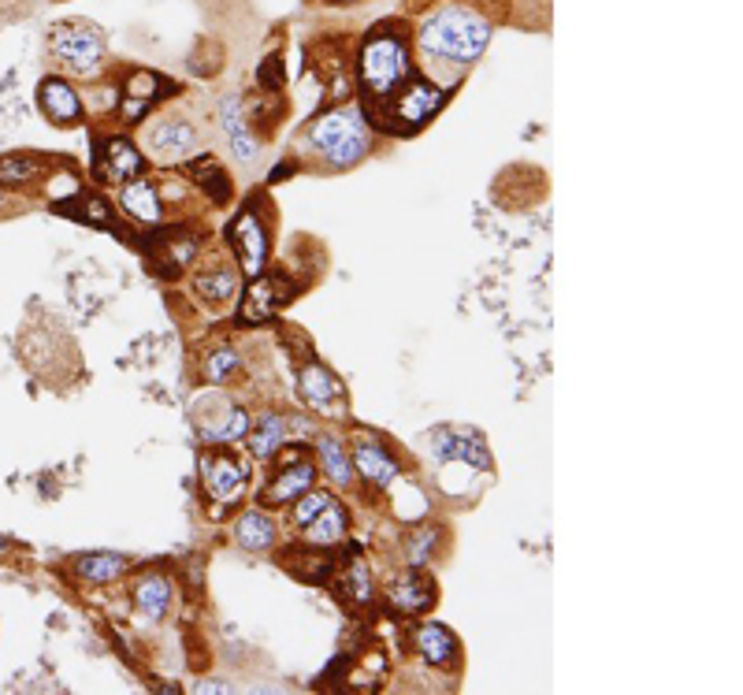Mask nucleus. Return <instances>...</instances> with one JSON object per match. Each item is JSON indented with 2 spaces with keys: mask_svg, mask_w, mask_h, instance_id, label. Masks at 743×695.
I'll return each instance as SVG.
<instances>
[{
  "mask_svg": "<svg viewBox=\"0 0 743 695\" xmlns=\"http://www.w3.org/2000/svg\"><path fill=\"white\" fill-rule=\"evenodd\" d=\"M491 42V23L468 8H443L420 26V48L446 64H473Z\"/></svg>",
  "mask_w": 743,
  "mask_h": 695,
  "instance_id": "obj_1",
  "label": "nucleus"
},
{
  "mask_svg": "<svg viewBox=\"0 0 743 695\" xmlns=\"http://www.w3.org/2000/svg\"><path fill=\"white\" fill-rule=\"evenodd\" d=\"M361 82L376 101H387L390 93L409 78V48L406 37L395 31H376L361 48Z\"/></svg>",
  "mask_w": 743,
  "mask_h": 695,
  "instance_id": "obj_2",
  "label": "nucleus"
},
{
  "mask_svg": "<svg viewBox=\"0 0 743 695\" xmlns=\"http://www.w3.org/2000/svg\"><path fill=\"white\" fill-rule=\"evenodd\" d=\"M309 142L317 145V150L324 153V161L335 164V168H350V164H357L361 156L368 153L365 120H361L354 109H335L320 115L309 131Z\"/></svg>",
  "mask_w": 743,
  "mask_h": 695,
  "instance_id": "obj_3",
  "label": "nucleus"
},
{
  "mask_svg": "<svg viewBox=\"0 0 743 695\" xmlns=\"http://www.w3.org/2000/svg\"><path fill=\"white\" fill-rule=\"evenodd\" d=\"M443 101H446V90H439V86L424 82V78H413V82H409L406 90L395 97V101H387L384 126H387V131H395V134L417 131L420 123H428L439 109H443Z\"/></svg>",
  "mask_w": 743,
  "mask_h": 695,
  "instance_id": "obj_4",
  "label": "nucleus"
},
{
  "mask_svg": "<svg viewBox=\"0 0 743 695\" xmlns=\"http://www.w3.org/2000/svg\"><path fill=\"white\" fill-rule=\"evenodd\" d=\"M48 53L60 60L67 71L75 75H97L104 56V42L101 34L90 31V26H75V23H60L48 37Z\"/></svg>",
  "mask_w": 743,
  "mask_h": 695,
  "instance_id": "obj_5",
  "label": "nucleus"
},
{
  "mask_svg": "<svg viewBox=\"0 0 743 695\" xmlns=\"http://www.w3.org/2000/svg\"><path fill=\"white\" fill-rule=\"evenodd\" d=\"M201 487H204V495H209V503L231 506V503H239L242 492H246V468L234 462L231 454H223V450H204Z\"/></svg>",
  "mask_w": 743,
  "mask_h": 695,
  "instance_id": "obj_6",
  "label": "nucleus"
},
{
  "mask_svg": "<svg viewBox=\"0 0 743 695\" xmlns=\"http://www.w3.org/2000/svg\"><path fill=\"white\" fill-rule=\"evenodd\" d=\"M290 294H295V287H290V279L282 276H253L246 298H242V309H239V320L242 324H264V320H271L276 312L287 306Z\"/></svg>",
  "mask_w": 743,
  "mask_h": 695,
  "instance_id": "obj_7",
  "label": "nucleus"
},
{
  "mask_svg": "<svg viewBox=\"0 0 743 695\" xmlns=\"http://www.w3.org/2000/svg\"><path fill=\"white\" fill-rule=\"evenodd\" d=\"M312 479H317V468H312V462L306 457V450H290V454L282 457L279 473L271 476L264 503H295L298 495L309 492Z\"/></svg>",
  "mask_w": 743,
  "mask_h": 695,
  "instance_id": "obj_8",
  "label": "nucleus"
},
{
  "mask_svg": "<svg viewBox=\"0 0 743 695\" xmlns=\"http://www.w3.org/2000/svg\"><path fill=\"white\" fill-rule=\"evenodd\" d=\"M231 246L239 250V261L249 272V279L260 276L264 261H268V239H264V223L253 209L239 212V220L231 223Z\"/></svg>",
  "mask_w": 743,
  "mask_h": 695,
  "instance_id": "obj_9",
  "label": "nucleus"
},
{
  "mask_svg": "<svg viewBox=\"0 0 743 695\" xmlns=\"http://www.w3.org/2000/svg\"><path fill=\"white\" fill-rule=\"evenodd\" d=\"M171 90H175V82H168V78H160L156 71H134L131 78H126V86H123L120 115H123L126 123L142 120V115L149 112L164 93H171Z\"/></svg>",
  "mask_w": 743,
  "mask_h": 695,
  "instance_id": "obj_10",
  "label": "nucleus"
},
{
  "mask_svg": "<svg viewBox=\"0 0 743 695\" xmlns=\"http://www.w3.org/2000/svg\"><path fill=\"white\" fill-rule=\"evenodd\" d=\"M432 450L439 457H454V462L487 468L491 465V454H487V443L480 432H468V428H439L432 432Z\"/></svg>",
  "mask_w": 743,
  "mask_h": 695,
  "instance_id": "obj_11",
  "label": "nucleus"
},
{
  "mask_svg": "<svg viewBox=\"0 0 743 695\" xmlns=\"http://www.w3.org/2000/svg\"><path fill=\"white\" fill-rule=\"evenodd\" d=\"M37 109L56 126H75L82 120V104H78L75 86L64 82V78H42V86H37Z\"/></svg>",
  "mask_w": 743,
  "mask_h": 695,
  "instance_id": "obj_12",
  "label": "nucleus"
},
{
  "mask_svg": "<svg viewBox=\"0 0 743 695\" xmlns=\"http://www.w3.org/2000/svg\"><path fill=\"white\" fill-rule=\"evenodd\" d=\"M145 250H149V261L160 276H179L186 264L193 261V253H198V239L186 231H175L168 239L160 234L156 242H145Z\"/></svg>",
  "mask_w": 743,
  "mask_h": 695,
  "instance_id": "obj_13",
  "label": "nucleus"
},
{
  "mask_svg": "<svg viewBox=\"0 0 743 695\" xmlns=\"http://www.w3.org/2000/svg\"><path fill=\"white\" fill-rule=\"evenodd\" d=\"M198 145V131H193L186 120H164L149 131V150L160 156V161H186Z\"/></svg>",
  "mask_w": 743,
  "mask_h": 695,
  "instance_id": "obj_14",
  "label": "nucleus"
},
{
  "mask_svg": "<svg viewBox=\"0 0 743 695\" xmlns=\"http://www.w3.org/2000/svg\"><path fill=\"white\" fill-rule=\"evenodd\" d=\"M298 387H301V398L317 409V413H335L339 409V398H342V384L331 372L324 368V365H306L301 368V376H298Z\"/></svg>",
  "mask_w": 743,
  "mask_h": 695,
  "instance_id": "obj_15",
  "label": "nucleus"
},
{
  "mask_svg": "<svg viewBox=\"0 0 743 695\" xmlns=\"http://www.w3.org/2000/svg\"><path fill=\"white\" fill-rule=\"evenodd\" d=\"M390 610L402 614V618H413V614H424L428 606L435 603V584L420 573H409L402 581L390 584Z\"/></svg>",
  "mask_w": 743,
  "mask_h": 695,
  "instance_id": "obj_16",
  "label": "nucleus"
},
{
  "mask_svg": "<svg viewBox=\"0 0 743 695\" xmlns=\"http://www.w3.org/2000/svg\"><path fill=\"white\" fill-rule=\"evenodd\" d=\"M413 643H417L420 659L432 662V665H443V670L457 665V659H462V648H457L454 632L443 629V625H420L417 636H413Z\"/></svg>",
  "mask_w": 743,
  "mask_h": 695,
  "instance_id": "obj_17",
  "label": "nucleus"
},
{
  "mask_svg": "<svg viewBox=\"0 0 743 695\" xmlns=\"http://www.w3.org/2000/svg\"><path fill=\"white\" fill-rule=\"evenodd\" d=\"M134 606L145 614V618H164L168 614V606H171V581L168 576H160V573H145V576H138L134 581Z\"/></svg>",
  "mask_w": 743,
  "mask_h": 695,
  "instance_id": "obj_18",
  "label": "nucleus"
},
{
  "mask_svg": "<svg viewBox=\"0 0 743 695\" xmlns=\"http://www.w3.org/2000/svg\"><path fill=\"white\" fill-rule=\"evenodd\" d=\"M145 168V156L134 150V142L126 139H112L104 142V153H101V172L109 175L112 183H123V179H134Z\"/></svg>",
  "mask_w": 743,
  "mask_h": 695,
  "instance_id": "obj_19",
  "label": "nucleus"
},
{
  "mask_svg": "<svg viewBox=\"0 0 743 695\" xmlns=\"http://www.w3.org/2000/svg\"><path fill=\"white\" fill-rule=\"evenodd\" d=\"M220 126L228 131L231 150H234V156H239V161H246V164L257 161V142H253L249 131H246V115H242V97H228V101H223Z\"/></svg>",
  "mask_w": 743,
  "mask_h": 695,
  "instance_id": "obj_20",
  "label": "nucleus"
},
{
  "mask_svg": "<svg viewBox=\"0 0 743 695\" xmlns=\"http://www.w3.org/2000/svg\"><path fill=\"white\" fill-rule=\"evenodd\" d=\"M354 462L361 468V476H365L368 484H376V487H387L390 479L398 476V465L390 462V457L384 454V446L372 443V439H361V443L354 446Z\"/></svg>",
  "mask_w": 743,
  "mask_h": 695,
  "instance_id": "obj_21",
  "label": "nucleus"
},
{
  "mask_svg": "<svg viewBox=\"0 0 743 695\" xmlns=\"http://www.w3.org/2000/svg\"><path fill=\"white\" fill-rule=\"evenodd\" d=\"M123 212L142 223H156L160 220V198H156V186L145 179H134L123 186Z\"/></svg>",
  "mask_w": 743,
  "mask_h": 695,
  "instance_id": "obj_22",
  "label": "nucleus"
},
{
  "mask_svg": "<svg viewBox=\"0 0 743 695\" xmlns=\"http://www.w3.org/2000/svg\"><path fill=\"white\" fill-rule=\"evenodd\" d=\"M234 536H239V543L246 547V551H268V547L276 543V525H271L268 514L246 510L239 517V525H234Z\"/></svg>",
  "mask_w": 743,
  "mask_h": 695,
  "instance_id": "obj_23",
  "label": "nucleus"
},
{
  "mask_svg": "<svg viewBox=\"0 0 743 695\" xmlns=\"http://www.w3.org/2000/svg\"><path fill=\"white\" fill-rule=\"evenodd\" d=\"M75 573L90 584H112L115 576L126 573V558L104 554V551L101 554H82V558H75Z\"/></svg>",
  "mask_w": 743,
  "mask_h": 695,
  "instance_id": "obj_24",
  "label": "nucleus"
},
{
  "mask_svg": "<svg viewBox=\"0 0 743 695\" xmlns=\"http://www.w3.org/2000/svg\"><path fill=\"white\" fill-rule=\"evenodd\" d=\"M342 536H346V514H342L335 503H331L328 510H320V514L306 525V540H309V547H331V543H342Z\"/></svg>",
  "mask_w": 743,
  "mask_h": 695,
  "instance_id": "obj_25",
  "label": "nucleus"
},
{
  "mask_svg": "<svg viewBox=\"0 0 743 695\" xmlns=\"http://www.w3.org/2000/svg\"><path fill=\"white\" fill-rule=\"evenodd\" d=\"M282 443H287V420H282L279 413H264L257 420V428H253V435H249L253 457H271Z\"/></svg>",
  "mask_w": 743,
  "mask_h": 695,
  "instance_id": "obj_26",
  "label": "nucleus"
},
{
  "mask_svg": "<svg viewBox=\"0 0 743 695\" xmlns=\"http://www.w3.org/2000/svg\"><path fill=\"white\" fill-rule=\"evenodd\" d=\"M279 565H287L290 573L295 576H301V581H324V576L331 573V558L328 554H320V551H287L279 558Z\"/></svg>",
  "mask_w": 743,
  "mask_h": 695,
  "instance_id": "obj_27",
  "label": "nucleus"
},
{
  "mask_svg": "<svg viewBox=\"0 0 743 695\" xmlns=\"http://www.w3.org/2000/svg\"><path fill=\"white\" fill-rule=\"evenodd\" d=\"M193 287L204 301H228L234 290H239V276L234 268H212V272H198L193 276Z\"/></svg>",
  "mask_w": 743,
  "mask_h": 695,
  "instance_id": "obj_28",
  "label": "nucleus"
},
{
  "mask_svg": "<svg viewBox=\"0 0 743 695\" xmlns=\"http://www.w3.org/2000/svg\"><path fill=\"white\" fill-rule=\"evenodd\" d=\"M42 172H45V161H37V156L15 153V156H4V161H0V183L4 186L34 183V179H42Z\"/></svg>",
  "mask_w": 743,
  "mask_h": 695,
  "instance_id": "obj_29",
  "label": "nucleus"
},
{
  "mask_svg": "<svg viewBox=\"0 0 743 695\" xmlns=\"http://www.w3.org/2000/svg\"><path fill=\"white\" fill-rule=\"evenodd\" d=\"M190 172H193V179H198V186H204V190H209V198H212V201H228V198H231L228 172L217 168V164H212V161L193 164Z\"/></svg>",
  "mask_w": 743,
  "mask_h": 695,
  "instance_id": "obj_30",
  "label": "nucleus"
},
{
  "mask_svg": "<svg viewBox=\"0 0 743 695\" xmlns=\"http://www.w3.org/2000/svg\"><path fill=\"white\" fill-rule=\"evenodd\" d=\"M320 462H324L328 476L335 479V484L346 487L350 479H354L350 476V457H346V450H342L339 439H320Z\"/></svg>",
  "mask_w": 743,
  "mask_h": 695,
  "instance_id": "obj_31",
  "label": "nucleus"
},
{
  "mask_svg": "<svg viewBox=\"0 0 743 695\" xmlns=\"http://www.w3.org/2000/svg\"><path fill=\"white\" fill-rule=\"evenodd\" d=\"M246 428H249L246 409H228L217 428H204V439H209V443H234V439L246 435Z\"/></svg>",
  "mask_w": 743,
  "mask_h": 695,
  "instance_id": "obj_32",
  "label": "nucleus"
},
{
  "mask_svg": "<svg viewBox=\"0 0 743 695\" xmlns=\"http://www.w3.org/2000/svg\"><path fill=\"white\" fill-rule=\"evenodd\" d=\"M342 592H346L354 603H368L372 599V576H368V570L361 562L350 565V573L342 576Z\"/></svg>",
  "mask_w": 743,
  "mask_h": 695,
  "instance_id": "obj_33",
  "label": "nucleus"
},
{
  "mask_svg": "<svg viewBox=\"0 0 743 695\" xmlns=\"http://www.w3.org/2000/svg\"><path fill=\"white\" fill-rule=\"evenodd\" d=\"M295 503H298V506H295V521H298L301 528H306V525L312 521V517H317L320 510H328V506L335 503V498L324 495V492H312V487H309V492H306V495H298Z\"/></svg>",
  "mask_w": 743,
  "mask_h": 695,
  "instance_id": "obj_34",
  "label": "nucleus"
},
{
  "mask_svg": "<svg viewBox=\"0 0 743 695\" xmlns=\"http://www.w3.org/2000/svg\"><path fill=\"white\" fill-rule=\"evenodd\" d=\"M234 368H239V354H234V350H217V354L204 361V379H209V384H223Z\"/></svg>",
  "mask_w": 743,
  "mask_h": 695,
  "instance_id": "obj_35",
  "label": "nucleus"
},
{
  "mask_svg": "<svg viewBox=\"0 0 743 695\" xmlns=\"http://www.w3.org/2000/svg\"><path fill=\"white\" fill-rule=\"evenodd\" d=\"M78 220H86V223H97V228H101V223H112V212H109V205H104L101 198H86L82 201V209H71Z\"/></svg>",
  "mask_w": 743,
  "mask_h": 695,
  "instance_id": "obj_36",
  "label": "nucleus"
},
{
  "mask_svg": "<svg viewBox=\"0 0 743 695\" xmlns=\"http://www.w3.org/2000/svg\"><path fill=\"white\" fill-rule=\"evenodd\" d=\"M260 86H264V90H279V86H282V78H279V60H276V56H268V64L260 67Z\"/></svg>",
  "mask_w": 743,
  "mask_h": 695,
  "instance_id": "obj_37",
  "label": "nucleus"
},
{
  "mask_svg": "<svg viewBox=\"0 0 743 695\" xmlns=\"http://www.w3.org/2000/svg\"><path fill=\"white\" fill-rule=\"evenodd\" d=\"M417 536H420V540L413 543V565L424 562V551H428V547H432V540H435L432 532H417Z\"/></svg>",
  "mask_w": 743,
  "mask_h": 695,
  "instance_id": "obj_38",
  "label": "nucleus"
},
{
  "mask_svg": "<svg viewBox=\"0 0 743 695\" xmlns=\"http://www.w3.org/2000/svg\"><path fill=\"white\" fill-rule=\"evenodd\" d=\"M4 551H8V543H4V540H0V554H4Z\"/></svg>",
  "mask_w": 743,
  "mask_h": 695,
  "instance_id": "obj_39",
  "label": "nucleus"
},
{
  "mask_svg": "<svg viewBox=\"0 0 743 695\" xmlns=\"http://www.w3.org/2000/svg\"><path fill=\"white\" fill-rule=\"evenodd\" d=\"M339 4H354V0H339Z\"/></svg>",
  "mask_w": 743,
  "mask_h": 695,
  "instance_id": "obj_40",
  "label": "nucleus"
}]
</instances>
